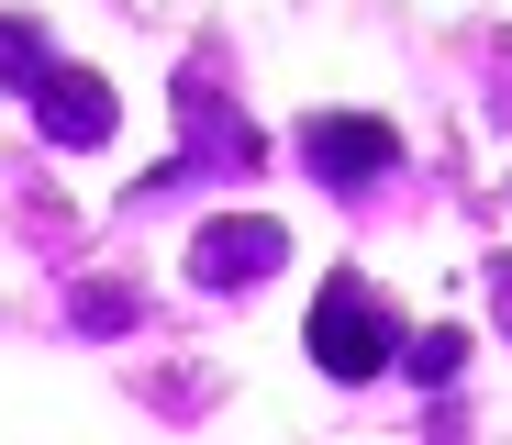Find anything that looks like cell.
Instances as JSON below:
<instances>
[{
	"label": "cell",
	"mask_w": 512,
	"mask_h": 445,
	"mask_svg": "<svg viewBox=\"0 0 512 445\" xmlns=\"http://www.w3.org/2000/svg\"><path fill=\"white\" fill-rule=\"evenodd\" d=\"M390 356H401V334H390V312H379L368 279H334V290L312 301V368H334V379H379Z\"/></svg>",
	"instance_id": "1"
},
{
	"label": "cell",
	"mask_w": 512,
	"mask_h": 445,
	"mask_svg": "<svg viewBox=\"0 0 512 445\" xmlns=\"http://www.w3.org/2000/svg\"><path fill=\"white\" fill-rule=\"evenodd\" d=\"M301 156H312L323 190H357V178H379V167L401 156V134H390V123H368V112H323V123L301 134Z\"/></svg>",
	"instance_id": "2"
},
{
	"label": "cell",
	"mask_w": 512,
	"mask_h": 445,
	"mask_svg": "<svg viewBox=\"0 0 512 445\" xmlns=\"http://www.w3.org/2000/svg\"><path fill=\"white\" fill-rule=\"evenodd\" d=\"M34 112H45L56 145H112V123H123L112 78H90V67H45V78H34Z\"/></svg>",
	"instance_id": "3"
},
{
	"label": "cell",
	"mask_w": 512,
	"mask_h": 445,
	"mask_svg": "<svg viewBox=\"0 0 512 445\" xmlns=\"http://www.w3.org/2000/svg\"><path fill=\"white\" fill-rule=\"evenodd\" d=\"M279 256H290V234H279V223H256V212H245V223H201L190 279H201V290H234V279H268Z\"/></svg>",
	"instance_id": "4"
},
{
	"label": "cell",
	"mask_w": 512,
	"mask_h": 445,
	"mask_svg": "<svg viewBox=\"0 0 512 445\" xmlns=\"http://www.w3.org/2000/svg\"><path fill=\"white\" fill-rule=\"evenodd\" d=\"M0 78H23V89L45 78V34L34 23H0Z\"/></svg>",
	"instance_id": "5"
}]
</instances>
